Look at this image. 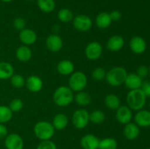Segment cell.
Masks as SVG:
<instances>
[{"mask_svg":"<svg viewBox=\"0 0 150 149\" xmlns=\"http://www.w3.org/2000/svg\"><path fill=\"white\" fill-rule=\"evenodd\" d=\"M74 92L69 86H60L54 91L53 100L56 105L60 108H64L74 101Z\"/></svg>","mask_w":150,"mask_h":149,"instance_id":"cell-1","label":"cell"},{"mask_svg":"<svg viewBox=\"0 0 150 149\" xmlns=\"http://www.w3.org/2000/svg\"><path fill=\"white\" fill-rule=\"evenodd\" d=\"M147 97L141 89L130 90L126 96L127 105L132 110L139 111L143 109Z\"/></svg>","mask_w":150,"mask_h":149,"instance_id":"cell-2","label":"cell"},{"mask_svg":"<svg viewBox=\"0 0 150 149\" xmlns=\"http://www.w3.org/2000/svg\"><path fill=\"white\" fill-rule=\"evenodd\" d=\"M55 129L51 122L48 121H40L35 124L33 128L35 137L40 141L51 140L55 134Z\"/></svg>","mask_w":150,"mask_h":149,"instance_id":"cell-3","label":"cell"},{"mask_svg":"<svg viewBox=\"0 0 150 149\" xmlns=\"http://www.w3.org/2000/svg\"><path fill=\"white\" fill-rule=\"evenodd\" d=\"M127 72L122 67H114L106 72L105 80L111 86L117 87L124 84Z\"/></svg>","mask_w":150,"mask_h":149,"instance_id":"cell-4","label":"cell"},{"mask_svg":"<svg viewBox=\"0 0 150 149\" xmlns=\"http://www.w3.org/2000/svg\"><path fill=\"white\" fill-rule=\"evenodd\" d=\"M87 77L83 72H73L69 77L68 86L73 92L83 91L87 86Z\"/></svg>","mask_w":150,"mask_h":149,"instance_id":"cell-5","label":"cell"},{"mask_svg":"<svg viewBox=\"0 0 150 149\" xmlns=\"http://www.w3.org/2000/svg\"><path fill=\"white\" fill-rule=\"evenodd\" d=\"M89 123V112L84 108L76 110L72 115V124L78 129H83Z\"/></svg>","mask_w":150,"mask_h":149,"instance_id":"cell-6","label":"cell"},{"mask_svg":"<svg viewBox=\"0 0 150 149\" xmlns=\"http://www.w3.org/2000/svg\"><path fill=\"white\" fill-rule=\"evenodd\" d=\"M73 26L75 29L81 32H86L92 27V20L86 15H77L73 18Z\"/></svg>","mask_w":150,"mask_h":149,"instance_id":"cell-7","label":"cell"},{"mask_svg":"<svg viewBox=\"0 0 150 149\" xmlns=\"http://www.w3.org/2000/svg\"><path fill=\"white\" fill-rule=\"evenodd\" d=\"M85 56L86 58L91 61L99 59L103 54V46L99 42L92 41L85 48Z\"/></svg>","mask_w":150,"mask_h":149,"instance_id":"cell-8","label":"cell"},{"mask_svg":"<svg viewBox=\"0 0 150 149\" xmlns=\"http://www.w3.org/2000/svg\"><path fill=\"white\" fill-rule=\"evenodd\" d=\"M4 141L6 149H23L24 142L21 135L16 133L7 134Z\"/></svg>","mask_w":150,"mask_h":149,"instance_id":"cell-9","label":"cell"},{"mask_svg":"<svg viewBox=\"0 0 150 149\" xmlns=\"http://www.w3.org/2000/svg\"><path fill=\"white\" fill-rule=\"evenodd\" d=\"M116 110V119L120 124L125 125L131 122L133 118V110L127 105L120 106Z\"/></svg>","mask_w":150,"mask_h":149,"instance_id":"cell-10","label":"cell"},{"mask_svg":"<svg viewBox=\"0 0 150 149\" xmlns=\"http://www.w3.org/2000/svg\"><path fill=\"white\" fill-rule=\"evenodd\" d=\"M45 45L50 51L57 53L63 48V40L59 35L52 34L48 36L45 39Z\"/></svg>","mask_w":150,"mask_h":149,"instance_id":"cell-11","label":"cell"},{"mask_svg":"<svg viewBox=\"0 0 150 149\" xmlns=\"http://www.w3.org/2000/svg\"><path fill=\"white\" fill-rule=\"evenodd\" d=\"M25 86L29 91L38 93L42 90L43 87V81L39 76L32 74L26 79Z\"/></svg>","mask_w":150,"mask_h":149,"instance_id":"cell-12","label":"cell"},{"mask_svg":"<svg viewBox=\"0 0 150 149\" xmlns=\"http://www.w3.org/2000/svg\"><path fill=\"white\" fill-rule=\"evenodd\" d=\"M129 46L132 52L136 54H142L146 49V42L143 37L134 36L130 39Z\"/></svg>","mask_w":150,"mask_h":149,"instance_id":"cell-13","label":"cell"},{"mask_svg":"<svg viewBox=\"0 0 150 149\" xmlns=\"http://www.w3.org/2000/svg\"><path fill=\"white\" fill-rule=\"evenodd\" d=\"M38 39V35L36 32L31 29H23L19 32V40L23 45L29 46L36 42Z\"/></svg>","mask_w":150,"mask_h":149,"instance_id":"cell-14","label":"cell"},{"mask_svg":"<svg viewBox=\"0 0 150 149\" xmlns=\"http://www.w3.org/2000/svg\"><path fill=\"white\" fill-rule=\"evenodd\" d=\"M100 139L92 134H86L81 137L80 145L83 149H98Z\"/></svg>","mask_w":150,"mask_h":149,"instance_id":"cell-15","label":"cell"},{"mask_svg":"<svg viewBox=\"0 0 150 149\" xmlns=\"http://www.w3.org/2000/svg\"><path fill=\"white\" fill-rule=\"evenodd\" d=\"M135 123L139 127L147 128L150 127V110L142 109L134 115Z\"/></svg>","mask_w":150,"mask_h":149,"instance_id":"cell-16","label":"cell"},{"mask_svg":"<svg viewBox=\"0 0 150 149\" xmlns=\"http://www.w3.org/2000/svg\"><path fill=\"white\" fill-rule=\"evenodd\" d=\"M125 45V39L120 35H113L108 38L106 42V48L111 52H117L122 49Z\"/></svg>","mask_w":150,"mask_h":149,"instance_id":"cell-17","label":"cell"},{"mask_svg":"<svg viewBox=\"0 0 150 149\" xmlns=\"http://www.w3.org/2000/svg\"><path fill=\"white\" fill-rule=\"evenodd\" d=\"M139 134H140V129L136 123L130 122L125 125L123 129V134L127 140H136L139 136Z\"/></svg>","mask_w":150,"mask_h":149,"instance_id":"cell-18","label":"cell"},{"mask_svg":"<svg viewBox=\"0 0 150 149\" xmlns=\"http://www.w3.org/2000/svg\"><path fill=\"white\" fill-rule=\"evenodd\" d=\"M143 80L136 73H128L125 80L124 84L129 90L141 89Z\"/></svg>","mask_w":150,"mask_h":149,"instance_id":"cell-19","label":"cell"},{"mask_svg":"<svg viewBox=\"0 0 150 149\" xmlns=\"http://www.w3.org/2000/svg\"><path fill=\"white\" fill-rule=\"evenodd\" d=\"M57 70L61 75L69 76L74 72L75 65L70 60L63 59L57 64Z\"/></svg>","mask_w":150,"mask_h":149,"instance_id":"cell-20","label":"cell"},{"mask_svg":"<svg viewBox=\"0 0 150 149\" xmlns=\"http://www.w3.org/2000/svg\"><path fill=\"white\" fill-rule=\"evenodd\" d=\"M68 123L69 120L67 115L62 113V112H59V113H57L54 115L51 124H52L55 130L61 131V130L64 129L67 127Z\"/></svg>","mask_w":150,"mask_h":149,"instance_id":"cell-21","label":"cell"},{"mask_svg":"<svg viewBox=\"0 0 150 149\" xmlns=\"http://www.w3.org/2000/svg\"><path fill=\"white\" fill-rule=\"evenodd\" d=\"M16 57L21 62H27L32 57V50L29 46L21 45L16 49Z\"/></svg>","mask_w":150,"mask_h":149,"instance_id":"cell-22","label":"cell"},{"mask_svg":"<svg viewBox=\"0 0 150 149\" xmlns=\"http://www.w3.org/2000/svg\"><path fill=\"white\" fill-rule=\"evenodd\" d=\"M112 23L109 13L102 12L99 13L95 18V24L99 29H105L109 27Z\"/></svg>","mask_w":150,"mask_h":149,"instance_id":"cell-23","label":"cell"},{"mask_svg":"<svg viewBox=\"0 0 150 149\" xmlns=\"http://www.w3.org/2000/svg\"><path fill=\"white\" fill-rule=\"evenodd\" d=\"M14 73V67L10 63L0 61V80L10 79Z\"/></svg>","mask_w":150,"mask_h":149,"instance_id":"cell-24","label":"cell"},{"mask_svg":"<svg viewBox=\"0 0 150 149\" xmlns=\"http://www.w3.org/2000/svg\"><path fill=\"white\" fill-rule=\"evenodd\" d=\"M74 100L78 105L81 107H86L90 105L92 102V97L90 94L84 91L76 92L74 95Z\"/></svg>","mask_w":150,"mask_h":149,"instance_id":"cell-25","label":"cell"},{"mask_svg":"<svg viewBox=\"0 0 150 149\" xmlns=\"http://www.w3.org/2000/svg\"><path fill=\"white\" fill-rule=\"evenodd\" d=\"M104 103L106 108L111 110H116L120 108V106H121L120 98L117 95L114 93H109L107 95L104 99Z\"/></svg>","mask_w":150,"mask_h":149,"instance_id":"cell-26","label":"cell"},{"mask_svg":"<svg viewBox=\"0 0 150 149\" xmlns=\"http://www.w3.org/2000/svg\"><path fill=\"white\" fill-rule=\"evenodd\" d=\"M38 8L45 13H50L54 10L56 3L54 0H37Z\"/></svg>","mask_w":150,"mask_h":149,"instance_id":"cell-27","label":"cell"},{"mask_svg":"<svg viewBox=\"0 0 150 149\" xmlns=\"http://www.w3.org/2000/svg\"><path fill=\"white\" fill-rule=\"evenodd\" d=\"M58 19L62 23H69L73 21L74 15L73 13L68 8H62L60 9L57 13Z\"/></svg>","mask_w":150,"mask_h":149,"instance_id":"cell-28","label":"cell"},{"mask_svg":"<svg viewBox=\"0 0 150 149\" xmlns=\"http://www.w3.org/2000/svg\"><path fill=\"white\" fill-rule=\"evenodd\" d=\"M105 119V114L100 110H95L89 112V122L95 124H100Z\"/></svg>","mask_w":150,"mask_h":149,"instance_id":"cell-29","label":"cell"},{"mask_svg":"<svg viewBox=\"0 0 150 149\" xmlns=\"http://www.w3.org/2000/svg\"><path fill=\"white\" fill-rule=\"evenodd\" d=\"M117 141L113 137H105L100 140L98 149H117Z\"/></svg>","mask_w":150,"mask_h":149,"instance_id":"cell-30","label":"cell"},{"mask_svg":"<svg viewBox=\"0 0 150 149\" xmlns=\"http://www.w3.org/2000/svg\"><path fill=\"white\" fill-rule=\"evenodd\" d=\"M13 113L8 106L0 105V124H6L13 118Z\"/></svg>","mask_w":150,"mask_h":149,"instance_id":"cell-31","label":"cell"},{"mask_svg":"<svg viewBox=\"0 0 150 149\" xmlns=\"http://www.w3.org/2000/svg\"><path fill=\"white\" fill-rule=\"evenodd\" d=\"M10 80L11 85L16 89H21L25 86V83H26V79L21 74H18V73H14Z\"/></svg>","mask_w":150,"mask_h":149,"instance_id":"cell-32","label":"cell"},{"mask_svg":"<svg viewBox=\"0 0 150 149\" xmlns=\"http://www.w3.org/2000/svg\"><path fill=\"white\" fill-rule=\"evenodd\" d=\"M8 107L13 112H20L23 108V102L20 98H14L10 101Z\"/></svg>","mask_w":150,"mask_h":149,"instance_id":"cell-33","label":"cell"},{"mask_svg":"<svg viewBox=\"0 0 150 149\" xmlns=\"http://www.w3.org/2000/svg\"><path fill=\"white\" fill-rule=\"evenodd\" d=\"M106 72L103 67H95L92 72V77L96 81H102L105 78Z\"/></svg>","mask_w":150,"mask_h":149,"instance_id":"cell-34","label":"cell"},{"mask_svg":"<svg viewBox=\"0 0 150 149\" xmlns=\"http://www.w3.org/2000/svg\"><path fill=\"white\" fill-rule=\"evenodd\" d=\"M13 24V27H14L16 30L21 32V31H22L23 29H26V22L23 18L17 17L14 19Z\"/></svg>","mask_w":150,"mask_h":149,"instance_id":"cell-35","label":"cell"},{"mask_svg":"<svg viewBox=\"0 0 150 149\" xmlns=\"http://www.w3.org/2000/svg\"><path fill=\"white\" fill-rule=\"evenodd\" d=\"M36 149H57V145L51 140L41 141L37 146Z\"/></svg>","mask_w":150,"mask_h":149,"instance_id":"cell-36","label":"cell"},{"mask_svg":"<svg viewBox=\"0 0 150 149\" xmlns=\"http://www.w3.org/2000/svg\"><path fill=\"white\" fill-rule=\"evenodd\" d=\"M136 74L143 80L149 75V67L145 65H142L138 67Z\"/></svg>","mask_w":150,"mask_h":149,"instance_id":"cell-37","label":"cell"},{"mask_svg":"<svg viewBox=\"0 0 150 149\" xmlns=\"http://www.w3.org/2000/svg\"><path fill=\"white\" fill-rule=\"evenodd\" d=\"M109 15L112 22L119 21V20L122 18V13L120 10H113V11H111V13H109Z\"/></svg>","mask_w":150,"mask_h":149,"instance_id":"cell-38","label":"cell"},{"mask_svg":"<svg viewBox=\"0 0 150 149\" xmlns=\"http://www.w3.org/2000/svg\"><path fill=\"white\" fill-rule=\"evenodd\" d=\"M141 89L143 91L146 97L150 98V81H144L142 83Z\"/></svg>","mask_w":150,"mask_h":149,"instance_id":"cell-39","label":"cell"},{"mask_svg":"<svg viewBox=\"0 0 150 149\" xmlns=\"http://www.w3.org/2000/svg\"><path fill=\"white\" fill-rule=\"evenodd\" d=\"M8 134V129L4 124H0V140H4Z\"/></svg>","mask_w":150,"mask_h":149,"instance_id":"cell-40","label":"cell"},{"mask_svg":"<svg viewBox=\"0 0 150 149\" xmlns=\"http://www.w3.org/2000/svg\"><path fill=\"white\" fill-rule=\"evenodd\" d=\"M1 1H2V2H4V3H9V2H11V1H13V0H0Z\"/></svg>","mask_w":150,"mask_h":149,"instance_id":"cell-41","label":"cell"},{"mask_svg":"<svg viewBox=\"0 0 150 149\" xmlns=\"http://www.w3.org/2000/svg\"><path fill=\"white\" fill-rule=\"evenodd\" d=\"M149 75L150 76V67H149Z\"/></svg>","mask_w":150,"mask_h":149,"instance_id":"cell-42","label":"cell"},{"mask_svg":"<svg viewBox=\"0 0 150 149\" xmlns=\"http://www.w3.org/2000/svg\"><path fill=\"white\" fill-rule=\"evenodd\" d=\"M149 110H150V102H149Z\"/></svg>","mask_w":150,"mask_h":149,"instance_id":"cell-43","label":"cell"},{"mask_svg":"<svg viewBox=\"0 0 150 149\" xmlns=\"http://www.w3.org/2000/svg\"><path fill=\"white\" fill-rule=\"evenodd\" d=\"M26 1H33V0H26Z\"/></svg>","mask_w":150,"mask_h":149,"instance_id":"cell-44","label":"cell"},{"mask_svg":"<svg viewBox=\"0 0 150 149\" xmlns=\"http://www.w3.org/2000/svg\"><path fill=\"white\" fill-rule=\"evenodd\" d=\"M146 149H150V148H146Z\"/></svg>","mask_w":150,"mask_h":149,"instance_id":"cell-45","label":"cell"}]
</instances>
